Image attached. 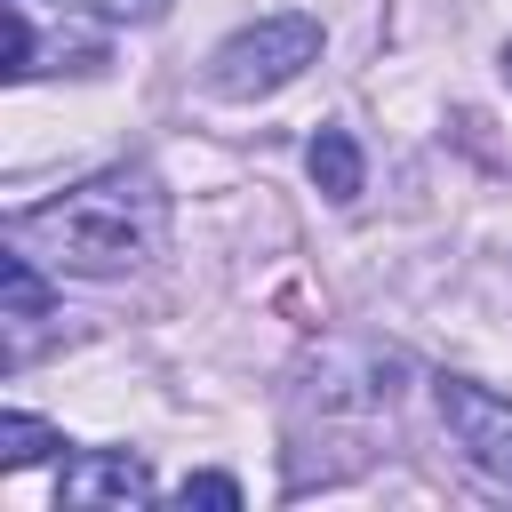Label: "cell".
Segmentation results:
<instances>
[{
  "instance_id": "6da1fadb",
  "label": "cell",
  "mask_w": 512,
  "mask_h": 512,
  "mask_svg": "<svg viewBox=\"0 0 512 512\" xmlns=\"http://www.w3.org/2000/svg\"><path fill=\"white\" fill-rule=\"evenodd\" d=\"M8 248L40 256L48 272H80V280L144 272L168 248V192L152 168H104V176L40 200V208H16Z\"/></svg>"
},
{
  "instance_id": "7a4b0ae2",
  "label": "cell",
  "mask_w": 512,
  "mask_h": 512,
  "mask_svg": "<svg viewBox=\"0 0 512 512\" xmlns=\"http://www.w3.org/2000/svg\"><path fill=\"white\" fill-rule=\"evenodd\" d=\"M304 64H320V16H264L208 56V88L232 104H256V96H280Z\"/></svg>"
},
{
  "instance_id": "3957f363",
  "label": "cell",
  "mask_w": 512,
  "mask_h": 512,
  "mask_svg": "<svg viewBox=\"0 0 512 512\" xmlns=\"http://www.w3.org/2000/svg\"><path fill=\"white\" fill-rule=\"evenodd\" d=\"M400 384H408V360L384 344H368V360H360V344H320L296 368V400H320L328 416L336 408H392Z\"/></svg>"
},
{
  "instance_id": "277c9868",
  "label": "cell",
  "mask_w": 512,
  "mask_h": 512,
  "mask_svg": "<svg viewBox=\"0 0 512 512\" xmlns=\"http://www.w3.org/2000/svg\"><path fill=\"white\" fill-rule=\"evenodd\" d=\"M432 408H440L448 440L464 448V464L488 472L496 488H512V400L472 376H432Z\"/></svg>"
},
{
  "instance_id": "5b68a950",
  "label": "cell",
  "mask_w": 512,
  "mask_h": 512,
  "mask_svg": "<svg viewBox=\"0 0 512 512\" xmlns=\"http://www.w3.org/2000/svg\"><path fill=\"white\" fill-rule=\"evenodd\" d=\"M128 512V504H152V464L136 456V448H80L72 464H64V480H56V512Z\"/></svg>"
},
{
  "instance_id": "8992f818",
  "label": "cell",
  "mask_w": 512,
  "mask_h": 512,
  "mask_svg": "<svg viewBox=\"0 0 512 512\" xmlns=\"http://www.w3.org/2000/svg\"><path fill=\"white\" fill-rule=\"evenodd\" d=\"M304 168H312V184H320L336 208H352V200H360V184H368V160H360L352 128H312V144H304Z\"/></svg>"
},
{
  "instance_id": "52a82bcc",
  "label": "cell",
  "mask_w": 512,
  "mask_h": 512,
  "mask_svg": "<svg viewBox=\"0 0 512 512\" xmlns=\"http://www.w3.org/2000/svg\"><path fill=\"white\" fill-rule=\"evenodd\" d=\"M48 312H56V288L40 280V256L8 248V256H0V320H8V328H32V320H48Z\"/></svg>"
},
{
  "instance_id": "ba28073f",
  "label": "cell",
  "mask_w": 512,
  "mask_h": 512,
  "mask_svg": "<svg viewBox=\"0 0 512 512\" xmlns=\"http://www.w3.org/2000/svg\"><path fill=\"white\" fill-rule=\"evenodd\" d=\"M56 448H64L56 424H40V416H24V408L0 416V472H24V464H40V456H56Z\"/></svg>"
},
{
  "instance_id": "9c48e42d",
  "label": "cell",
  "mask_w": 512,
  "mask_h": 512,
  "mask_svg": "<svg viewBox=\"0 0 512 512\" xmlns=\"http://www.w3.org/2000/svg\"><path fill=\"white\" fill-rule=\"evenodd\" d=\"M176 504H184V512H192V504H216V512H240V504H248V488H240L232 472H192V480L176 488Z\"/></svg>"
},
{
  "instance_id": "30bf717a",
  "label": "cell",
  "mask_w": 512,
  "mask_h": 512,
  "mask_svg": "<svg viewBox=\"0 0 512 512\" xmlns=\"http://www.w3.org/2000/svg\"><path fill=\"white\" fill-rule=\"evenodd\" d=\"M96 16H104V24H160L168 0H96Z\"/></svg>"
},
{
  "instance_id": "8fae6325",
  "label": "cell",
  "mask_w": 512,
  "mask_h": 512,
  "mask_svg": "<svg viewBox=\"0 0 512 512\" xmlns=\"http://www.w3.org/2000/svg\"><path fill=\"white\" fill-rule=\"evenodd\" d=\"M504 80H512V48H504Z\"/></svg>"
}]
</instances>
